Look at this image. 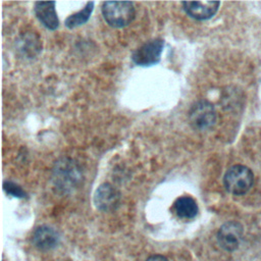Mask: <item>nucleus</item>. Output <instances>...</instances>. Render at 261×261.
<instances>
[{
    "mask_svg": "<svg viewBox=\"0 0 261 261\" xmlns=\"http://www.w3.org/2000/svg\"><path fill=\"white\" fill-rule=\"evenodd\" d=\"M52 179L55 188L63 193H71L81 185L83 172L80 165L70 158L58 160L53 168Z\"/></svg>",
    "mask_w": 261,
    "mask_h": 261,
    "instance_id": "nucleus-1",
    "label": "nucleus"
},
{
    "mask_svg": "<svg viewBox=\"0 0 261 261\" xmlns=\"http://www.w3.org/2000/svg\"><path fill=\"white\" fill-rule=\"evenodd\" d=\"M101 10L106 22L113 28L128 25L136 15L134 3L129 1H104Z\"/></svg>",
    "mask_w": 261,
    "mask_h": 261,
    "instance_id": "nucleus-2",
    "label": "nucleus"
},
{
    "mask_svg": "<svg viewBox=\"0 0 261 261\" xmlns=\"http://www.w3.org/2000/svg\"><path fill=\"white\" fill-rule=\"evenodd\" d=\"M253 182V172L245 165L238 164L229 167L223 176V185L226 191L237 196L244 195L249 192Z\"/></svg>",
    "mask_w": 261,
    "mask_h": 261,
    "instance_id": "nucleus-3",
    "label": "nucleus"
},
{
    "mask_svg": "<svg viewBox=\"0 0 261 261\" xmlns=\"http://www.w3.org/2000/svg\"><path fill=\"white\" fill-rule=\"evenodd\" d=\"M188 117L190 125L197 132H206L210 129L217 119L214 106L206 100L195 102L189 110Z\"/></svg>",
    "mask_w": 261,
    "mask_h": 261,
    "instance_id": "nucleus-4",
    "label": "nucleus"
},
{
    "mask_svg": "<svg viewBox=\"0 0 261 261\" xmlns=\"http://www.w3.org/2000/svg\"><path fill=\"white\" fill-rule=\"evenodd\" d=\"M164 41L160 38L152 39L144 43L132 54V60L140 66H150L160 61L163 52Z\"/></svg>",
    "mask_w": 261,
    "mask_h": 261,
    "instance_id": "nucleus-5",
    "label": "nucleus"
},
{
    "mask_svg": "<svg viewBox=\"0 0 261 261\" xmlns=\"http://www.w3.org/2000/svg\"><path fill=\"white\" fill-rule=\"evenodd\" d=\"M243 237V226L238 221H227L223 223L217 232L219 246L228 252L239 248Z\"/></svg>",
    "mask_w": 261,
    "mask_h": 261,
    "instance_id": "nucleus-6",
    "label": "nucleus"
},
{
    "mask_svg": "<svg viewBox=\"0 0 261 261\" xmlns=\"http://www.w3.org/2000/svg\"><path fill=\"white\" fill-rule=\"evenodd\" d=\"M120 201V193L109 182L100 185L94 194L95 206L101 211L116 209Z\"/></svg>",
    "mask_w": 261,
    "mask_h": 261,
    "instance_id": "nucleus-7",
    "label": "nucleus"
},
{
    "mask_svg": "<svg viewBox=\"0 0 261 261\" xmlns=\"http://www.w3.org/2000/svg\"><path fill=\"white\" fill-rule=\"evenodd\" d=\"M184 10L191 17L198 20L211 18L218 10L220 2L218 1H184L181 2Z\"/></svg>",
    "mask_w": 261,
    "mask_h": 261,
    "instance_id": "nucleus-8",
    "label": "nucleus"
},
{
    "mask_svg": "<svg viewBox=\"0 0 261 261\" xmlns=\"http://www.w3.org/2000/svg\"><path fill=\"white\" fill-rule=\"evenodd\" d=\"M56 2L54 1H38L35 2L34 11L38 19L42 22V24L51 31H54L59 25V20L57 17V13L55 10Z\"/></svg>",
    "mask_w": 261,
    "mask_h": 261,
    "instance_id": "nucleus-9",
    "label": "nucleus"
},
{
    "mask_svg": "<svg viewBox=\"0 0 261 261\" xmlns=\"http://www.w3.org/2000/svg\"><path fill=\"white\" fill-rule=\"evenodd\" d=\"M59 242V236L57 231L47 225H42L38 227L33 233L34 245L43 251L53 249L57 246Z\"/></svg>",
    "mask_w": 261,
    "mask_h": 261,
    "instance_id": "nucleus-10",
    "label": "nucleus"
},
{
    "mask_svg": "<svg viewBox=\"0 0 261 261\" xmlns=\"http://www.w3.org/2000/svg\"><path fill=\"white\" fill-rule=\"evenodd\" d=\"M18 51L25 57L32 58L42 50V43L39 36L34 32H25L16 41Z\"/></svg>",
    "mask_w": 261,
    "mask_h": 261,
    "instance_id": "nucleus-11",
    "label": "nucleus"
},
{
    "mask_svg": "<svg viewBox=\"0 0 261 261\" xmlns=\"http://www.w3.org/2000/svg\"><path fill=\"white\" fill-rule=\"evenodd\" d=\"M176 215L184 219L194 218L198 214V205L190 196H182L176 199L173 205Z\"/></svg>",
    "mask_w": 261,
    "mask_h": 261,
    "instance_id": "nucleus-12",
    "label": "nucleus"
},
{
    "mask_svg": "<svg viewBox=\"0 0 261 261\" xmlns=\"http://www.w3.org/2000/svg\"><path fill=\"white\" fill-rule=\"evenodd\" d=\"M93 9H94V2L93 1L87 2L83 9H81L80 11H77L73 14H70L65 19V21H64L65 25L68 29H74V28L85 24L89 20L91 14L93 12Z\"/></svg>",
    "mask_w": 261,
    "mask_h": 261,
    "instance_id": "nucleus-13",
    "label": "nucleus"
},
{
    "mask_svg": "<svg viewBox=\"0 0 261 261\" xmlns=\"http://www.w3.org/2000/svg\"><path fill=\"white\" fill-rule=\"evenodd\" d=\"M3 189L8 195H11L12 197H15V198H24L25 197V192L18 185H16L13 181H9V180L4 181Z\"/></svg>",
    "mask_w": 261,
    "mask_h": 261,
    "instance_id": "nucleus-14",
    "label": "nucleus"
},
{
    "mask_svg": "<svg viewBox=\"0 0 261 261\" xmlns=\"http://www.w3.org/2000/svg\"><path fill=\"white\" fill-rule=\"evenodd\" d=\"M146 261H168V260L161 255H154V256L149 257Z\"/></svg>",
    "mask_w": 261,
    "mask_h": 261,
    "instance_id": "nucleus-15",
    "label": "nucleus"
}]
</instances>
